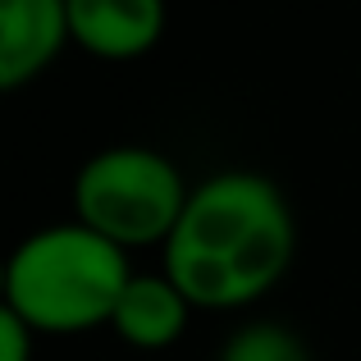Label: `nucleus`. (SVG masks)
Here are the masks:
<instances>
[{"label": "nucleus", "mask_w": 361, "mask_h": 361, "mask_svg": "<svg viewBox=\"0 0 361 361\" xmlns=\"http://www.w3.org/2000/svg\"><path fill=\"white\" fill-rule=\"evenodd\" d=\"M192 188L183 183L178 165L156 147H106L73 178V211L101 238L128 247L169 243Z\"/></svg>", "instance_id": "7ed1b4c3"}, {"label": "nucleus", "mask_w": 361, "mask_h": 361, "mask_svg": "<svg viewBox=\"0 0 361 361\" xmlns=\"http://www.w3.org/2000/svg\"><path fill=\"white\" fill-rule=\"evenodd\" d=\"M73 42L69 0H0V87L18 92Z\"/></svg>", "instance_id": "20e7f679"}, {"label": "nucleus", "mask_w": 361, "mask_h": 361, "mask_svg": "<svg viewBox=\"0 0 361 361\" xmlns=\"http://www.w3.org/2000/svg\"><path fill=\"white\" fill-rule=\"evenodd\" d=\"M37 329L9 307H0V361H32Z\"/></svg>", "instance_id": "6e6552de"}, {"label": "nucleus", "mask_w": 361, "mask_h": 361, "mask_svg": "<svg viewBox=\"0 0 361 361\" xmlns=\"http://www.w3.org/2000/svg\"><path fill=\"white\" fill-rule=\"evenodd\" d=\"M298 220L279 183L252 169H224L192 183L165 243V274L202 311H238L288 274Z\"/></svg>", "instance_id": "f257e3e1"}, {"label": "nucleus", "mask_w": 361, "mask_h": 361, "mask_svg": "<svg viewBox=\"0 0 361 361\" xmlns=\"http://www.w3.org/2000/svg\"><path fill=\"white\" fill-rule=\"evenodd\" d=\"M192 311L197 307L183 298V288H178L165 270L160 274H133L128 288H123V298H119V307H115L110 329H115L128 348L160 353V348H169V343L183 338Z\"/></svg>", "instance_id": "423d86ee"}, {"label": "nucleus", "mask_w": 361, "mask_h": 361, "mask_svg": "<svg viewBox=\"0 0 361 361\" xmlns=\"http://www.w3.org/2000/svg\"><path fill=\"white\" fill-rule=\"evenodd\" d=\"M128 252L82 220L46 224L14 247L5 265V307L37 334H82L115 320L128 288Z\"/></svg>", "instance_id": "f03ea898"}, {"label": "nucleus", "mask_w": 361, "mask_h": 361, "mask_svg": "<svg viewBox=\"0 0 361 361\" xmlns=\"http://www.w3.org/2000/svg\"><path fill=\"white\" fill-rule=\"evenodd\" d=\"M69 32L97 60H137L165 32V0H69Z\"/></svg>", "instance_id": "39448f33"}, {"label": "nucleus", "mask_w": 361, "mask_h": 361, "mask_svg": "<svg viewBox=\"0 0 361 361\" xmlns=\"http://www.w3.org/2000/svg\"><path fill=\"white\" fill-rule=\"evenodd\" d=\"M215 361H311V353L288 325L256 320V325L233 329V334L224 338V348H220Z\"/></svg>", "instance_id": "0eeeda50"}]
</instances>
